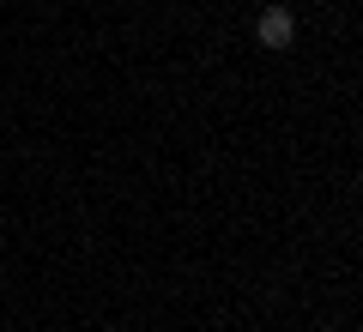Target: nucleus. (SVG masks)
I'll return each mask as SVG.
<instances>
[{
  "mask_svg": "<svg viewBox=\"0 0 363 332\" xmlns=\"http://www.w3.org/2000/svg\"><path fill=\"white\" fill-rule=\"evenodd\" d=\"M255 42L260 49H291V42H297V13H291V6H267V13L255 18Z\"/></svg>",
  "mask_w": 363,
  "mask_h": 332,
  "instance_id": "nucleus-1",
  "label": "nucleus"
}]
</instances>
